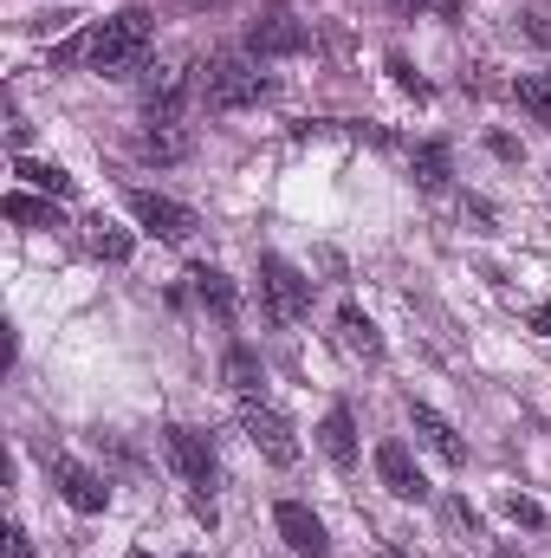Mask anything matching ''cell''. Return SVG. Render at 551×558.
Listing matches in <instances>:
<instances>
[{"label": "cell", "instance_id": "obj_1", "mask_svg": "<svg viewBox=\"0 0 551 558\" xmlns=\"http://www.w3.org/2000/svg\"><path fill=\"white\" fill-rule=\"evenodd\" d=\"M149 39H156V13H149V7H124V13H111L105 26H91L85 65H91L98 78H131V72H143V59H149Z\"/></svg>", "mask_w": 551, "mask_h": 558}, {"label": "cell", "instance_id": "obj_2", "mask_svg": "<svg viewBox=\"0 0 551 558\" xmlns=\"http://www.w3.org/2000/svg\"><path fill=\"white\" fill-rule=\"evenodd\" d=\"M267 98V72L247 59V52H215L208 72H201V105L208 111H247Z\"/></svg>", "mask_w": 551, "mask_h": 558}, {"label": "cell", "instance_id": "obj_3", "mask_svg": "<svg viewBox=\"0 0 551 558\" xmlns=\"http://www.w3.org/2000/svg\"><path fill=\"white\" fill-rule=\"evenodd\" d=\"M260 292H267L273 325H298L311 312V279L298 274L292 260H279V254H260Z\"/></svg>", "mask_w": 551, "mask_h": 558}, {"label": "cell", "instance_id": "obj_4", "mask_svg": "<svg viewBox=\"0 0 551 558\" xmlns=\"http://www.w3.org/2000/svg\"><path fill=\"white\" fill-rule=\"evenodd\" d=\"M182 98H188V59L182 52L143 65V111H149V124H182Z\"/></svg>", "mask_w": 551, "mask_h": 558}, {"label": "cell", "instance_id": "obj_5", "mask_svg": "<svg viewBox=\"0 0 551 558\" xmlns=\"http://www.w3.org/2000/svg\"><path fill=\"white\" fill-rule=\"evenodd\" d=\"M162 454H169V468L182 474L188 494H208V487H215V448H208L201 428H188V422L162 428Z\"/></svg>", "mask_w": 551, "mask_h": 558}, {"label": "cell", "instance_id": "obj_6", "mask_svg": "<svg viewBox=\"0 0 551 558\" xmlns=\"http://www.w3.org/2000/svg\"><path fill=\"white\" fill-rule=\"evenodd\" d=\"M131 215H137L156 241H169V247H182V241L201 228L195 208H182V202H169V195H156V189H131Z\"/></svg>", "mask_w": 551, "mask_h": 558}, {"label": "cell", "instance_id": "obj_7", "mask_svg": "<svg viewBox=\"0 0 551 558\" xmlns=\"http://www.w3.org/2000/svg\"><path fill=\"white\" fill-rule=\"evenodd\" d=\"M241 428H247V441L273 461V468H292L298 461V435H292V422L267 410V403H241Z\"/></svg>", "mask_w": 551, "mask_h": 558}, {"label": "cell", "instance_id": "obj_8", "mask_svg": "<svg viewBox=\"0 0 551 558\" xmlns=\"http://www.w3.org/2000/svg\"><path fill=\"white\" fill-rule=\"evenodd\" d=\"M247 46H254V59H292V52H305V46H311V33H305V20H292L285 7H273L267 20H254Z\"/></svg>", "mask_w": 551, "mask_h": 558}, {"label": "cell", "instance_id": "obj_9", "mask_svg": "<svg viewBox=\"0 0 551 558\" xmlns=\"http://www.w3.org/2000/svg\"><path fill=\"white\" fill-rule=\"evenodd\" d=\"M273 526H279V539H285L298 558H331L325 520H318L311 507H298V500H279V507H273Z\"/></svg>", "mask_w": 551, "mask_h": 558}, {"label": "cell", "instance_id": "obj_10", "mask_svg": "<svg viewBox=\"0 0 551 558\" xmlns=\"http://www.w3.org/2000/svg\"><path fill=\"white\" fill-rule=\"evenodd\" d=\"M377 474H383V487L396 494V500H428V481H421V468H415L409 441H377Z\"/></svg>", "mask_w": 551, "mask_h": 558}, {"label": "cell", "instance_id": "obj_11", "mask_svg": "<svg viewBox=\"0 0 551 558\" xmlns=\"http://www.w3.org/2000/svg\"><path fill=\"white\" fill-rule=\"evenodd\" d=\"M409 422H415V435L448 461V468H467V441H461V428L441 416V410H428V403H409Z\"/></svg>", "mask_w": 551, "mask_h": 558}, {"label": "cell", "instance_id": "obj_12", "mask_svg": "<svg viewBox=\"0 0 551 558\" xmlns=\"http://www.w3.org/2000/svg\"><path fill=\"white\" fill-rule=\"evenodd\" d=\"M52 481H59L65 507H78V513H105V507H111V487H105L91 468H78V461H59V468H52Z\"/></svg>", "mask_w": 551, "mask_h": 558}, {"label": "cell", "instance_id": "obj_13", "mask_svg": "<svg viewBox=\"0 0 551 558\" xmlns=\"http://www.w3.org/2000/svg\"><path fill=\"white\" fill-rule=\"evenodd\" d=\"M318 448L331 454V468H357V422H351L344 403L325 410V422H318Z\"/></svg>", "mask_w": 551, "mask_h": 558}, {"label": "cell", "instance_id": "obj_14", "mask_svg": "<svg viewBox=\"0 0 551 558\" xmlns=\"http://www.w3.org/2000/svg\"><path fill=\"white\" fill-rule=\"evenodd\" d=\"M188 279H195V299H201V305H208L221 325H234V312H241V292H234V279L221 274V267H195Z\"/></svg>", "mask_w": 551, "mask_h": 558}, {"label": "cell", "instance_id": "obj_15", "mask_svg": "<svg viewBox=\"0 0 551 558\" xmlns=\"http://www.w3.org/2000/svg\"><path fill=\"white\" fill-rule=\"evenodd\" d=\"M221 377H228V390H234L241 403H260V390H267V371H260V357H254L247 344H234V351H228Z\"/></svg>", "mask_w": 551, "mask_h": 558}, {"label": "cell", "instance_id": "obj_16", "mask_svg": "<svg viewBox=\"0 0 551 558\" xmlns=\"http://www.w3.org/2000/svg\"><path fill=\"white\" fill-rule=\"evenodd\" d=\"M7 221H20V228H65V215H59V202L52 195H26V189H13L7 195Z\"/></svg>", "mask_w": 551, "mask_h": 558}, {"label": "cell", "instance_id": "obj_17", "mask_svg": "<svg viewBox=\"0 0 551 558\" xmlns=\"http://www.w3.org/2000/svg\"><path fill=\"white\" fill-rule=\"evenodd\" d=\"M338 338H344V351H357V357H383V331L357 312V305H338Z\"/></svg>", "mask_w": 551, "mask_h": 558}, {"label": "cell", "instance_id": "obj_18", "mask_svg": "<svg viewBox=\"0 0 551 558\" xmlns=\"http://www.w3.org/2000/svg\"><path fill=\"white\" fill-rule=\"evenodd\" d=\"M188 124H149L137 137V156H149V162H182L188 156Z\"/></svg>", "mask_w": 551, "mask_h": 558}, {"label": "cell", "instance_id": "obj_19", "mask_svg": "<svg viewBox=\"0 0 551 558\" xmlns=\"http://www.w3.org/2000/svg\"><path fill=\"white\" fill-rule=\"evenodd\" d=\"M85 247H91L98 260H111V267H124V260L137 254V241H131L118 221H105V215H98V221H85Z\"/></svg>", "mask_w": 551, "mask_h": 558}, {"label": "cell", "instance_id": "obj_20", "mask_svg": "<svg viewBox=\"0 0 551 558\" xmlns=\"http://www.w3.org/2000/svg\"><path fill=\"white\" fill-rule=\"evenodd\" d=\"M13 175H20L26 189H39V195H52V202H59V195H72V175H65L59 162H26V156H20V162H13Z\"/></svg>", "mask_w": 551, "mask_h": 558}, {"label": "cell", "instance_id": "obj_21", "mask_svg": "<svg viewBox=\"0 0 551 558\" xmlns=\"http://www.w3.org/2000/svg\"><path fill=\"white\" fill-rule=\"evenodd\" d=\"M513 98H519V105L551 131V72H526V78H513Z\"/></svg>", "mask_w": 551, "mask_h": 558}, {"label": "cell", "instance_id": "obj_22", "mask_svg": "<svg viewBox=\"0 0 551 558\" xmlns=\"http://www.w3.org/2000/svg\"><path fill=\"white\" fill-rule=\"evenodd\" d=\"M409 169H415L421 189H441V182H448V143H421L409 156Z\"/></svg>", "mask_w": 551, "mask_h": 558}, {"label": "cell", "instance_id": "obj_23", "mask_svg": "<svg viewBox=\"0 0 551 558\" xmlns=\"http://www.w3.org/2000/svg\"><path fill=\"white\" fill-rule=\"evenodd\" d=\"M390 78H396V92H409L415 105H428V98H434V85H428V78L415 72V65L403 59V52H390Z\"/></svg>", "mask_w": 551, "mask_h": 558}, {"label": "cell", "instance_id": "obj_24", "mask_svg": "<svg viewBox=\"0 0 551 558\" xmlns=\"http://www.w3.org/2000/svg\"><path fill=\"white\" fill-rule=\"evenodd\" d=\"M500 507H506V520H513V526H546V507H539L532 494H506Z\"/></svg>", "mask_w": 551, "mask_h": 558}, {"label": "cell", "instance_id": "obj_25", "mask_svg": "<svg viewBox=\"0 0 551 558\" xmlns=\"http://www.w3.org/2000/svg\"><path fill=\"white\" fill-rule=\"evenodd\" d=\"M7 558H33V546H26V533H20V526H7Z\"/></svg>", "mask_w": 551, "mask_h": 558}, {"label": "cell", "instance_id": "obj_26", "mask_svg": "<svg viewBox=\"0 0 551 558\" xmlns=\"http://www.w3.org/2000/svg\"><path fill=\"white\" fill-rule=\"evenodd\" d=\"M532 331H546L551 338V305H532Z\"/></svg>", "mask_w": 551, "mask_h": 558}, {"label": "cell", "instance_id": "obj_27", "mask_svg": "<svg viewBox=\"0 0 551 558\" xmlns=\"http://www.w3.org/2000/svg\"><path fill=\"white\" fill-rule=\"evenodd\" d=\"M383 7H396V13H415V7H428V0H383Z\"/></svg>", "mask_w": 551, "mask_h": 558}, {"label": "cell", "instance_id": "obj_28", "mask_svg": "<svg viewBox=\"0 0 551 558\" xmlns=\"http://www.w3.org/2000/svg\"><path fill=\"white\" fill-rule=\"evenodd\" d=\"M195 7H228V0H195Z\"/></svg>", "mask_w": 551, "mask_h": 558}, {"label": "cell", "instance_id": "obj_29", "mask_svg": "<svg viewBox=\"0 0 551 558\" xmlns=\"http://www.w3.org/2000/svg\"><path fill=\"white\" fill-rule=\"evenodd\" d=\"M131 558H149V553H131Z\"/></svg>", "mask_w": 551, "mask_h": 558}, {"label": "cell", "instance_id": "obj_30", "mask_svg": "<svg viewBox=\"0 0 551 558\" xmlns=\"http://www.w3.org/2000/svg\"><path fill=\"white\" fill-rule=\"evenodd\" d=\"M182 558H195V553H182Z\"/></svg>", "mask_w": 551, "mask_h": 558}]
</instances>
